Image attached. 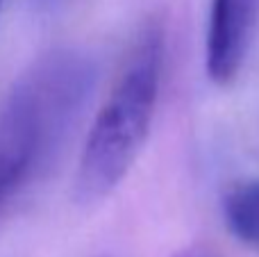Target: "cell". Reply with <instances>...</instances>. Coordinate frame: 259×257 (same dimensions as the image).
<instances>
[{
    "label": "cell",
    "mask_w": 259,
    "mask_h": 257,
    "mask_svg": "<svg viewBox=\"0 0 259 257\" xmlns=\"http://www.w3.org/2000/svg\"><path fill=\"white\" fill-rule=\"evenodd\" d=\"M259 27V0H211L205 36V68L228 84L246 64Z\"/></svg>",
    "instance_id": "3"
},
{
    "label": "cell",
    "mask_w": 259,
    "mask_h": 257,
    "mask_svg": "<svg viewBox=\"0 0 259 257\" xmlns=\"http://www.w3.org/2000/svg\"><path fill=\"white\" fill-rule=\"evenodd\" d=\"M98 82L80 48L39 57L0 103V207L50 171L80 123Z\"/></svg>",
    "instance_id": "1"
},
{
    "label": "cell",
    "mask_w": 259,
    "mask_h": 257,
    "mask_svg": "<svg viewBox=\"0 0 259 257\" xmlns=\"http://www.w3.org/2000/svg\"><path fill=\"white\" fill-rule=\"evenodd\" d=\"M223 217L239 241L259 246V178L234 187L225 196Z\"/></svg>",
    "instance_id": "4"
},
{
    "label": "cell",
    "mask_w": 259,
    "mask_h": 257,
    "mask_svg": "<svg viewBox=\"0 0 259 257\" xmlns=\"http://www.w3.org/2000/svg\"><path fill=\"white\" fill-rule=\"evenodd\" d=\"M180 257H207V255H198V253H187V255H180Z\"/></svg>",
    "instance_id": "5"
},
{
    "label": "cell",
    "mask_w": 259,
    "mask_h": 257,
    "mask_svg": "<svg viewBox=\"0 0 259 257\" xmlns=\"http://www.w3.org/2000/svg\"><path fill=\"white\" fill-rule=\"evenodd\" d=\"M164 62V32L148 25L87 137L75 178V198L80 203L91 205L107 198L134 166L159 103Z\"/></svg>",
    "instance_id": "2"
},
{
    "label": "cell",
    "mask_w": 259,
    "mask_h": 257,
    "mask_svg": "<svg viewBox=\"0 0 259 257\" xmlns=\"http://www.w3.org/2000/svg\"><path fill=\"white\" fill-rule=\"evenodd\" d=\"M5 3H7V0H0V16H3V9H5Z\"/></svg>",
    "instance_id": "6"
}]
</instances>
